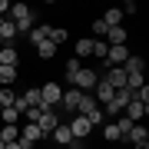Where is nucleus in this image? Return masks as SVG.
I'll use <instances>...</instances> for the list:
<instances>
[{"label": "nucleus", "mask_w": 149, "mask_h": 149, "mask_svg": "<svg viewBox=\"0 0 149 149\" xmlns=\"http://www.w3.org/2000/svg\"><path fill=\"white\" fill-rule=\"evenodd\" d=\"M126 143H133V146H139V143H149V129L143 126V123H136V126L126 133Z\"/></svg>", "instance_id": "1a4fd4ad"}, {"label": "nucleus", "mask_w": 149, "mask_h": 149, "mask_svg": "<svg viewBox=\"0 0 149 149\" xmlns=\"http://www.w3.org/2000/svg\"><path fill=\"white\" fill-rule=\"evenodd\" d=\"M33 50H37V56H40V60H53V56H56V47H53V43H50V40L37 43V47H33Z\"/></svg>", "instance_id": "f3484780"}, {"label": "nucleus", "mask_w": 149, "mask_h": 149, "mask_svg": "<svg viewBox=\"0 0 149 149\" xmlns=\"http://www.w3.org/2000/svg\"><path fill=\"white\" fill-rule=\"evenodd\" d=\"M123 113H126V119H133V123H143V116L149 113V106H143V103H136V100H133L126 109H123Z\"/></svg>", "instance_id": "9d476101"}, {"label": "nucleus", "mask_w": 149, "mask_h": 149, "mask_svg": "<svg viewBox=\"0 0 149 149\" xmlns=\"http://www.w3.org/2000/svg\"><path fill=\"white\" fill-rule=\"evenodd\" d=\"M106 50H109L106 40H93V56H96V60H106Z\"/></svg>", "instance_id": "bb28decb"}, {"label": "nucleus", "mask_w": 149, "mask_h": 149, "mask_svg": "<svg viewBox=\"0 0 149 149\" xmlns=\"http://www.w3.org/2000/svg\"><path fill=\"white\" fill-rule=\"evenodd\" d=\"M136 149H149V143H139V146H136Z\"/></svg>", "instance_id": "2f4dec72"}, {"label": "nucleus", "mask_w": 149, "mask_h": 149, "mask_svg": "<svg viewBox=\"0 0 149 149\" xmlns=\"http://www.w3.org/2000/svg\"><path fill=\"white\" fill-rule=\"evenodd\" d=\"M13 37H17V23L3 20L0 23V40H3V47H13Z\"/></svg>", "instance_id": "f8f14e48"}, {"label": "nucleus", "mask_w": 149, "mask_h": 149, "mask_svg": "<svg viewBox=\"0 0 149 149\" xmlns=\"http://www.w3.org/2000/svg\"><path fill=\"white\" fill-rule=\"evenodd\" d=\"M37 109H40V119H37V126H40V133L50 139V133H53V129H56V126H60L63 119H60L53 109H47V106H37Z\"/></svg>", "instance_id": "7ed1b4c3"}, {"label": "nucleus", "mask_w": 149, "mask_h": 149, "mask_svg": "<svg viewBox=\"0 0 149 149\" xmlns=\"http://www.w3.org/2000/svg\"><path fill=\"white\" fill-rule=\"evenodd\" d=\"M66 40H70V33H66V27H53V30H50V43H53L56 50L63 47Z\"/></svg>", "instance_id": "a211bd4d"}, {"label": "nucleus", "mask_w": 149, "mask_h": 149, "mask_svg": "<svg viewBox=\"0 0 149 149\" xmlns=\"http://www.w3.org/2000/svg\"><path fill=\"white\" fill-rule=\"evenodd\" d=\"M103 40H106L109 47H126V40H129V33L123 30V27H109V30H106V37H103Z\"/></svg>", "instance_id": "0eeeda50"}, {"label": "nucleus", "mask_w": 149, "mask_h": 149, "mask_svg": "<svg viewBox=\"0 0 149 149\" xmlns=\"http://www.w3.org/2000/svg\"><path fill=\"white\" fill-rule=\"evenodd\" d=\"M17 83V66H0V86H13Z\"/></svg>", "instance_id": "4be33fe9"}, {"label": "nucleus", "mask_w": 149, "mask_h": 149, "mask_svg": "<svg viewBox=\"0 0 149 149\" xmlns=\"http://www.w3.org/2000/svg\"><path fill=\"white\" fill-rule=\"evenodd\" d=\"M7 10H10V0H0V17L7 20Z\"/></svg>", "instance_id": "c756f323"}, {"label": "nucleus", "mask_w": 149, "mask_h": 149, "mask_svg": "<svg viewBox=\"0 0 149 149\" xmlns=\"http://www.w3.org/2000/svg\"><path fill=\"white\" fill-rule=\"evenodd\" d=\"M80 70H83V60H76V56H70V60H66V80L73 83V76L80 73Z\"/></svg>", "instance_id": "5701e85b"}, {"label": "nucleus", "mask_w": 149, "mask_h": 149, "mask_svg": "<svg viewBox=\"0 0 149 149\" xmlns=\"http://www.w3.org/2000/svg\"><path fill=\"white\" fill-rule=\"evenodd\" d=\"M83 56H93V37H80L76 40V60Z\"/></svg>", "instance_id": "2eb2a0df"}, {"label": "nucleus", "mask_w": 149, "mask_h": 149, "mask_svg": "<svg viewBox=\"0 0 149 149\" xmlns=\"http://www.w3.org/2000/svg\"><path fill=\"white\" fill-rule=\"evenodd\" d=\"M50 30H53V27H50V23H40V27H33V30L27 33V37H30V43H33V47H37V43L50 40Z\"/></svg>", "instance_id": "9b49d317"}, {"label": "nucleus", "mask_w": 149, "mask_h": 149, "mask_svg": "<svg viewBox=\"0 0 149 149\" xmlns=\"http://www.w3.org/2000/svg\"><path fill=\"white\" fill-rule=\"evenodd\" d=\"M20 63V53L13 47H0V66H17Z\"/></svg>", "instance_id": "ddd939ff"}, {"label": "nucleus", "mask_w": 149, "mask_h": 149, "mask_svg": "<svg viewBox=\"0 0 149 149\" xmlns=\"http://www.w3.org/2000/svg\"><path fill=\"white\" fill-rule=\"evenodd\" d=\"M23 96V103H27V106H40V86H30L27 93H20Z\"/></svg>", "instance_id": "b1692460"}, {"label": "nucleus", "mask_w": 149, "mask_h": 149, "mask_svg": "<svg viewBox=\"0 0 149 149\" xmlns=\"http://www.w3.org/2000/svg\"><path fill=\"white\" fill-rule=\"evenodd\" d=\"M90 30L96 33L93 40H100V37H106V30H109V27H106V23H103V20H93V27H90Z\"/></svg>", "instance_id": "cd10ccee"}, {"label": "nucleus", "mask_w": 149, "mask_h": 149, "mask_svg": "<svg viewBox=\"0 0 149 149\" xmlns=\"http://www.w3.org/2000/svg\"><path fill=\"white\" fill-rule=\"evenodd\" d=\"M0 47H3V40H0Z\"/></svg>", "instance_id": "72a5a7b5"}, {"label": "nucleus", "mask_w": 149, "mask_h": 149, "mask_svg": "<svg viewBox=\"0 0 149 149\" xmlns=\"http://www.w3.org/2000/svg\"><path fill=\"white\" fill-rule=\"evenodd\" d=\"M113 126H116V129H119V136L126 139V133L136 126V123H133V119H126V116H116V123H113Z\"/></svg>", "instance_id": "393cba45"}, {"label": "nucleus", "mask_w": 149, "mask_h": 149, "mask_svg": "<svg viewBox=\"0 0 149 149\" xmlns=\"http://www.w3.org/2000/svg\"><path fill=\"white\" fill-rule=\"evenodd\" d=\"M50 139H53V146H60V149H66L70 143H73V133H70V126L66 123H60V126L50 133Z\"/></svg>", "instance_id": "39448f33"}, {"label": "nucleus", "mask_w": 149, "mask_h": 149, "mask_svg": "<svg viewBox=\"0 0 149 149\" xmlns=\"http://www.w3.org/2000/svg\"><path fill=\"white\" fill-rule=\"evenodd\" d=\"M0 23H3V17H0Z\"/></svg>", "instance_id": "473e14b6"}, {"label": "nucleus", "mask_w": 149, "mask_h": 149, "mask_svg": "<svg viewBox=\"0 0 149 149\" xmlns=\"http://www.w3.org/2000/svg\"><path fill=\"white\" fill-rule=\"evenodd\" d=\"M0 149H3V143H0Z\"/></svg>", "instance_id": "f704fd0d"}, {"label": "nucleus", "mask_w": 149, "mask_h": 149, "mask_svg": "<svg viewBox=\"0 0 149 149\" xmlns=\"http://www.w3.org/2000/svg\"><path fill=\"white\" fill-rule=\"evenodd\" d=\"M66 126H70V133H73V139H80V143H86V136L93 133V126H90V119H86V116H73Z\"/></svg>", "instance_id": "20e7f679"}, {"label": "nucleus", "mask_w": 149, "mask_h": 149, "mask_svg": "<svg viewBox=\"0 0 149 149\" xmlns=\"http://www.w3.org/2000/svg\"><path fill=\"white\" fill-rule=\"evenodd\" d=\"M80 96H83L80 90H63V96H60V103H63V109L76 116V106H80Z\"/></svg>", "instance_id": "423d86ee"}, {"label": "nucleus", "mask_w": 149, "mask_h": 149, "mask_svg": "<svg viewBox=\"0 0 149 149\" xmlns=\"http://www.w3.org/2000/svg\"><path fill=\"white\" fill-rule=\"evenodd\" d=\"M100 20L106 23V27H123V13H119V7H109V10L100 17Z\"/></svg>", "instance_id": "4468645a"}, {"label": "nucleus", "mask_w": 149, "mask_h": 149, "mask_svg": "<svg viewBox=\"0 0 149 149\" xmlns=\"http://www.w3.org/2000/svg\"><path fill=\"white\" fill-rule=\"evenodd\" d=\"M3 149H23V146H20V139H17V143H7Z\"/></svg>", "instance_id": "7c9ffc66"}, {"label": "nucleus", "mask_w": 149, "mask_h": 149, "mask_svg": "<svg viewBox=\"0 0 149 149\" xmlns=\"http://www.w3.org/2000/svg\"><path fill=\"white\" fill-rule=\"evenodd\" d=\"M0 109H3V106H0Z\"/></svg>", "instance_id": "e433bc0d"}, {"label": "nucleus", "mask_w": 149, "mask_h": 149, "mask_svg": "<svg viewBox=\"0 0 149 149\" xmlns=\"http://www.w3.org/2000/svg\"><path fill=\"white\" fill-rule=\"evenodd\" d=\"M60 96H63V86H60L56 80H50V83H43V86H40V106H47V109H53L56 103H60Z\"/></svg>", "instance_id": "f257e3e1"}, {"label": "nucleus", "mask_w": 149, "mask_h": 149, "mask_svg": "<svg viewBox=\"0 0 149 149\" xmlns=\"http://www.w3.org/2000/svg\"><path fill=\"white\" fill-rule=\"evenodd\" d=\"M123 70H126V73H146V60L143 56H129L126 63H123Z\"/></svg>", "instance_id": "dca6fc26"}, {"label": "nucleus", "mask_w": 149, "mask_h": 149, "mask_svg": "<svg viewBox=\"0 0 149 149\" xmlns=\"http://www.w3.org/2000/svg\"><path fill=\"white\" fill-rule=\"evenodd\" d=\"M17 96H20V93H13V86H0V106H13V103H17Z\"/></svg>", "instance_id": "6ab92c4d"}, {"label": "nucleus", "mask_w": 149, "mask_h": 149, "mask_svg": "<svg viewBox=\"0 0 149 149\" xmlns=\"http://www.w3.org/2000/svg\"><path fill=\"white\" fill-rule=\"evenodd\" d=\"M96 80H100V73H96V70H90V66H83L80 73L73 76V90H80V93H93Z\"/></svg>", "instance_id": "f03ea898"}, {"label": "nucleus", "mask_w": 149, "mask_h": 149, "mask_svg": "<svg viewBox=\"0 0 149 149\" xmlns=\"http://www.w3.org/2000/svg\"><path fill=\"white\" fill-rule=\"evenodd\" d=\"M23 119H27V123H37V119H40V109H37V106H30L27 113H23Z\"/></svg>", "instance_id": "c85d7f7f"}, {"label": "nucleus", "mask_w": 149, "mask_h": 149, "mask_svg": "<svg viewBox=\"0 0 149 149\" xmlns=\"http://www.w3.org/2000/svg\"><path fill=\"white\" fill-rule=\"evenodd\" d=\"M53 149H60V146H53Z\"/></svg>", "instance_id": "c9c22d12"}, {"label": "nucleus", "mask_w": 149, "mask_h": 149, "mask_svg": "<svg viewBox=\"0 0 149 149\" xmlns=\"http://www.w3.org/2000/svg\"><path fill=\"white\" fill-rule=\"evenodd\" d=\"M0 119H3V126H17V123H20L23 116H20V113H17L13 106H7V109H0Z\"/></svg>", "instance_id": "412c9836"}, {"label": "nucleus", "mask_w": 149, "mask_h": 149, "mask_svg": "<svg viewBox=\"0 0 149 149\" xmlns=\"http://www.w3.org/2000/svg\"><path fill=\"white\" fill-rule=\"evenodd\" d=\"M103 139H106V143H119L123 136H119V129L113 126V123H106V126H103Z\"/></svg>", "instance_id": "a878e982"}, {"label": "nucleus", "mask_w": 149, "mask_h": 149, "mask_svg": "<svg viewBox=\"0 0 149 149\" xmlns=\"http://www.w3.org/2000/svg\"><path fill=\"white\" fill-rule=\"evenodd\" d=\"M17 139H20V126H3L0 129V143H17Z\"/></svg>", "instance_id": "aec40b11"}, {"label": "nucleus", "mask_w": 149, "mask_h": 149, "mask_svg": "<svg viewBox=\"0 0 149 149\" xmlns=\"http://www.w3.org/2000/svg\"><path fill=\"white\" fill-rule=\"evenodd\" d=\"M100 109V103L93 100V93H83L80 96V106H76V116H90V113Z\"/></svg>", "instance_id": "6e6552de"}]
</instances>
